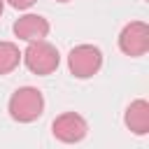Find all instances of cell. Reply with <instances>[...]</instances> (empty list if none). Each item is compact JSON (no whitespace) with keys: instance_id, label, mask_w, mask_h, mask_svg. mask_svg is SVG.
I'll return each instance as SVG.
<instances>
[{"instance_id":"cell-10","label":"cell","mask_w":149,"mask_h":149,"mask_svg":"<svg viewBox=\"0 0 149 149\" xmlns=\"http://www.w3.org/2000/svg\"><path fill=\"white\" fill-rule=\"evenodd\" d=\"M2 9H5V0H0V14H2Z\"/></svg>"},{"instance_id":"cell-2","label":"cell","mask_w":149,"mask_h":149,"mask_svg":"<svg viewBox=\"0 0 149 149\" xmlns=\"http://www.w3.org/2000/svg\"><path fill=\"white\" fill-rule=\"evenodd\" d=\"M26 68L35 74H51L58 63H61V56H58V49L54 44H49L47 40H40V42H30L28 49L21 54Z\"/></svg>"},{"instance_id":"cell-7","label":"cell","mask_w":149,"mask_h":149,"mask_svg":"<svg viewBox=\"0 0 149 149\" xmlns=\"http://www.w3.org/2000/svg\"><path fill=\"white\" fill-rule=\"evenodd\" d=\"M126 126L130 133L135 135H147L149 133V102L147 100H133L126 109V116H123Z\"/></svg>"},{"instance_id":"cell-4","label":"cell","mask_w":149,"mask_h":149,"mask_svg":"<svg viewBox=\"0 0 149 149\" xmlns=\"http://www.w3.org/2000/svg\"><path fill=\"white\" fill-rule=\"evenodd\" d=\"M51 130H54V137L65 142V144H74V142H81L88 133V123L81 114L77 112H65L61 116L54 119L51 123Z\"/></svg>"},{"instance_id":"cell-3","label":"cell","mask_w":149,"mask_h":149,"mask_svg":"<svg viewBox=\"0 0 149 149\" xmlns=\"http://www.w3.org/2000/svg\"><path fill=\"white\" fill-rule=\"evenodd\" d=\"M68 68L74 77L79 79H88L93 77L100 68H102V54L98 47L93 44H79L70 51L68 56Z\"/></svg>"},{"instance_id":"cell-5","label":"cell","mask_w":149,"mask_h":149,"mask_svg":"<svg viewBox=\"0 0 149 149\" xmlns=\"http://www.w3.org/2000/svg\"><path fill=\"white\" fill-rule=\"evenodd\" d=\"M119 49L126 56H144L149 49V26L142 21H133L123 26L119 35Z\"/></svg>"},{"instance_id":"cell-11","label":"cell","mask_w":149,"mask_h":149,"mask_svg":"<svg viewBox=\"0 0 149 149\" xmlns=\"http://www.w3.org/2000/svg\"><path fill=\"white\" fill-rule=\"evenodd\" d=\"M58 2H68V0H58Z\"/></svg>"},{"instance_id":"cell-8","label":"cell","mask_w":149,"mask_h":149,"mask_svg":"<svg viewBox=\"0 0 149 149\" xmlns=\"http://www.w3.org/2000/svg\"><path fill=\"white\" fill-rule=\"evenodd\" d=\"M21 61V51L14 42H0V74L12 72Z\"/></svg>"},{"instance_id":"cell-9","label":"cell","mask_w":149,"mask_h":149,"mask_svg":"<svg viewBox=\"0 0 149 149\" xmlns=\"http://www.w3.org/2000/svg\"><path fill=\"white\" fill-rule=\"evenodd\" d=\"M14 9H28V7H33L37 0H7Z\"/></svg>"},{"instance_id":"cell-1","label":"cell","mask_w":149,"mask_h":149,"mask_svg":"<svg viewBox=\"0 0 149 149\" xmlns=\"http://www.w3.org/2000/svg\"><path fill=\"white\" fill-rule=\"evenodd\" d=\"M44 95L35 86H21L9 98V116L19 123H30L42 116Z\"/></svg>"},{"instance_id":"cell-6","label":"cell","mask_w":149,"mask_h":149,"mask_svg":"<svg viewBox=\"0 0 149 149\" xmlns=\"http://www.w3.org/2000/svg\"><path fill=\"white\" fill-rule=\"evenodd\" d=\"M14 35L19 40H26L28 44L40 42V40H44L49 35V21L44 16H40V14H23L14 23Z\"/></svg>"}]
</instances>
